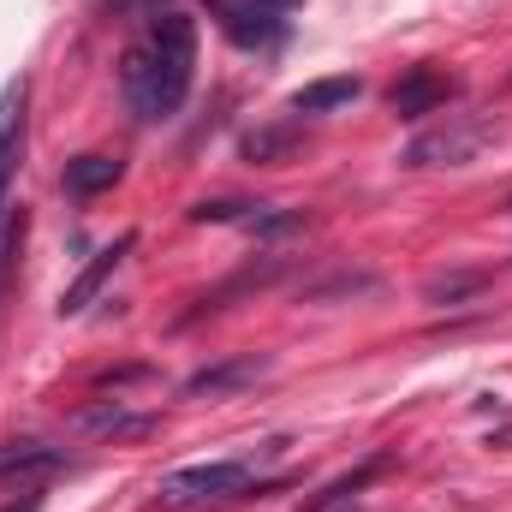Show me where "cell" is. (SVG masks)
<instances>
[{
    "label": "cell",
    "mask_w": 512,
    "mask_h": 512,
    "mask_svg": "<svg viewBox=\"0 0 512 512\" xmlns=\"http://www.w3.org/2000/svg\"><path fill=\"white\" fill-rule=\"evenodd\" d=\"M191 72H197V24L185 12H161L149 24V36L126 48V60H120V96L143 126H155L185 108Z\"/></svg>",
    "instance_id": "cell-1"
},
{
    "label": "cell",
    "mask_w": 512,
    "mask_h": 512,
    "mask_svg": "<svg viewBox=\"0 0 512 512\" xmlns=\"http://www.w3.org/2000/svg\"><path fill=\"white\" fill-rule=\"evenodd\" d=\"M489 143H495V126H489V120H465V114H453L447 126L423 131V137L405 149V167H465V161H477Z\"/></svg>",
    "instance_id": "cell-2"
},
{
    "label": "cell",
    "mask_w": 512,
    "mask_h": 512,
    "mask_svg": "<svg viewBox=\"0 0 512 512\" xmlns=\"http://www.w3.org/2000/svg\"><path fill=\"white\" fill-rule=\"evenodd\" d=\"M251 489V465L245 459H215V465H179L161 477L167 501H227Z\"/></svg>",
    "instance_id": "cell-3"
},
{
    "label": "cell",
    "mask_w": 512,
    "mask_h": 512,
    "mask_svg": "<svg viewBox=\"0 0 512 512\" xmlns=\"http://www.w3.org/2000/svg\"><path fill=\"white\" fill-rule=\"evenodd\" d=\"M298 0H209V12L221 18V30L239 42V48H268L286 36V12Z\"/></svg>",
    "instance_id": "cell-4"
},
{
    "label": "cell",
    "mask_w": 512,
    "mask_h": 512,
    "mask_svg": "<svg viewBox=\"0 0 512 512\" xmlns=\"http://www.w3.org/2000/svg\"><path fill=\"white\" fill-rule=\"evenodd\" d=\"M447 96H453V78H441L435 66H411V72L387 90V108H393L399 120H417V114H435Z\"/></svg>",
    "instance_id": "cell-5"
},
{
    "label": "cell",
    "mask_w": 512,
    "mask_h": 512,
    "mask_svg": "<svg viewBox=\"0 0 512 512\" xmlns=\"http://www.w3.org/2000/svg\"><path fill=\"white\" fill-rule=\"evenodd\" d=\"M131 245H137V239H131V233H120L114 245H102V251L90 256V262H84V274H78V280H72V286L60 292V316H78V310H84V304H90V298H96V292L108 286V274H114V268L126 262Z\"/></svg>",
    "instance_id": "cell-6"
},
{
    "label": "cell",
    "mask_w": 512,
    "mask_h": 512,
    "mask_svg": "<svg viewBox=\"0 0 512 512\" xmlns=\"http://www.w3.org/2000/svg\"><path fill=\"white\" fill-rule=\"evenodd\" d=\"M256 376H268V358H256V352H245V358H227V364H209V370H197L191 382H185V399H221V393H239V387H251Z\"/></svg>",
    "instance_id": "cell-7"
},
{
    "label": "cell",
    "mask_w": 512,
    "mask_h": 512,
    "mask_svg": "<svg viewBox=\"0 0 512 512\" xmlns=\"http://www.w3.org/2000/svg\"><path fill=\"white\" fill-rule=\"evenodd\" d=\"M18 155H24V78L0 90V197L12 191Z\"/></svg>",
    "instance_id": "cell-8"
},
{
    "label": "cell",
    "mask_w": 512,
    "mask_h": 512,
    "mask_svg": "<svg viewBox=\"0 0 512 512\" xmlns=\"http://www.w3.org/2000/svg\"><path fill=\"white\" fill-rule=\"evenodd\" d=\"M364 96L358 78H316L304 90H292V114H334V108H352Z\"/></svg>",
    "instance_id": "cell-9"
},
{
    "label": "cell",
    "mask_w": 512,
    "mask_h": 512,
    "mask_svg": "<svg viewBox=\"0 0 512 512\" xmlns=\"http://www.w3.org/2000/svg\"><path fill=\"white\" fill-rule=\"evenodd\" d=\"M78 429H90V435H149L155 417H149V411H126L120 399H108V405L78 411Z\"/></svg>",
    "instance_id": "cell-10"
},
{
    "label": "cell",
    "mask_w": 512,
    "mask_h": 512,
    "mask_svg": "<svg viewBox=\"0 0 512 512\" xmlns=\"http://www.w3.org/2000/svg\"><path fill=\"white\" fill-rule=\"evenodd\" d=\"M54 465H66V453L48 441H0V477H36Z\"/></svg>",
    "instance_id": "cell-11"
},
{
    "label": "cell",
    "mask_w": 512,
    "mask_h": 512,
    "mask_svg": "<svg viewBox=\"0 0 512 512\" xmlns=\"http://www.w3.org/2000/svg\"><path fill=\"white\" fill-rule=\"evenodd\" d=\"M120 179V161L114 155H78V161H66V173H60V185L72 191V197H96V191H108Z\"/></svg>",
    "instance_id": "cell-12"
},
{
    "label": "cell",
    "mask_w": 512,
    "mask_h": 512,
    "mask_svg": "<svg viewBox=\"0 0 512 512\" xmlns=\"http://www.w3.org/2000/svg\"><path fill=\"white\" fill-rule=\"evenodd\" d=\"M239 149H245V161H262V167H274V161H286V155L298 149V126H262V131H251Z\"/></svg>",
    "instance_id": "cell-13"
},
{
    "label": "cell",
    "mask_w": 512,
    "mask_h": 512,
    "mask_svg": "<svg viewBox=\"0 0 512 512\" xmlns=\"http://www.w3.org/2000/svg\"><path fill=\"white\" fill-rule=\"evenodd\" d=\"M376 286H382L376 274H364V268H340L334 280H322V286H310L304 298H310V304H328V298H370Z\"/></svg>",
    "instance_id": "cell-14"
},
{
    "label": "cell",
    "mask_w": 512,
    "mask_h": 512,
    "mask_svg": "<svg viewBox=\"0 0 512 512\" xmlns=\"http://www.w3.org/2000/svg\"><path fill=\"white\" fill-rule=\"evenodd\" d=\"M245 227H251L256 239H286V233H304L310 215H304V209H262V203H256Z\"/></svg>",
    "instance_id": "cell-15"
},
{
    "label": "cell",
    "mask_w": 512,
    "mask_h": 512,
    "mask_svg": "<svg viewBox=\"0 0 512 512\" xmlns=\"http://www.w3.org/2000/svg\"><path fill=\"white\" fill-rule=\"evenodd\" d=\"M483 286H489L483 274H441V280L423 286V298H429V304H459V298H477Z\"/></svg>",
    "instance_id": "cell-16"
},
{
    "label": "cell",
    "mask_w": 512,
    "mask_h": 512,
    "mask_svg": "<svg viewBox=\"0 0 512 512\" xmlns=\"http://www.w3.org/2000/svg\"><path fill=\"white\" fill-rule=\"evenodd\" d=\"M256 203H239V197H227V203H197L191 209V221L197 227H227V221H251Z\"/></svg>",
    "instance_id": "cell-17"
},
{
    "label": "cell",
    "mask_w": 512,
    "mask_h": 512,
    "mask_svg": "<svg viewBox=\"0 0 512 512\" xmlns=\"http://www.w3.org/2000/svg\"><path fill=\"white\" fill-rule=\"evenodd\" d=\"M12 245H18V215H12V197H0V268H6Z\"/></svg>",
    "instance_id": "cell-18"
},
{
    "label": "cell",
    "mask_w": 512,
    "mask_h": 512,
    "mask_svg": "<svg viewBox=\"0 0 512 512\" xmlns=\"http://www.w3.org/2000/svg\"><path fill=\"white\" fill-rule=\"evenodd\" d=\"M0 512H42V495H18L12 507H0Z\"/></svg>",
    "instance_id": "cell-19"
},
{
    "label": "cell",
    "mask_w": 512,
    "mask_h": 512,
    "mask_svg": "<svg viewBox=\"0 0 512 512\" xmlns=\"http://www.w3.org/2000/svg\"><path fill=\"white\" fill-rule=\"evenodd\" d=\"M131 12H149V18H161V0H126Z\"/></svg>",
    "instance_id": "cell-20"
},
{
    "label": "cell",
    "mask_w": 512,
    "mask_h": 512,
    "mask_svg": "<svg viewBox=\"0 0 512 512\" xmlns=\"http://www.w3.org/2000/svg\"><path fill=\"white\" fill-rule=\"evenodd\" d=\"M334 512H358V507H352V501H346V495H340V507H334Z\"/></svg>",
    "instance_id": "cell-21"
},
{
    "label": "cell",
    "mask_w": 512,
    "mask_h": 512,
    "mask_svg": "<svg viewBox=\"0 0 512 512\" xmlns=\"http://www.w3.org/2000/svg\"><path fill=\"white\" fill-rule=\"evenodd\" d=\"M507 209H512V203H507Z\"/></svg>",
    "instance_id": "cell-22"
}]
</instances>
